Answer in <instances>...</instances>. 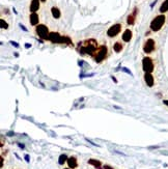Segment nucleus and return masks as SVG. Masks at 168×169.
<instances>
[{"instance_id":"f257e3e1","label":"nucleus","mask_w":168,"mask_h":169,"mask_svg":"<svg viewBox=\"0 0 168 169\" xmlns=\"http://www.w3.org/2000/svg\"><path fill=\"white\" fill-rule=\"evenodd\" d=\"M78 51L83 55H95L96 51L98 50V43L93 38L83 41L78 44Z\"/></svg>"},{"instance_id":"f03ea898","label":"nucleus","mask_w":168,"mask_h":169,"mask_svg":"<svg viewBox=\"0 0 168 169\" xmlns=\"http://www.w3.org/2000/svg\"><path fill=\"white\" fill-rule=\"evenodd\" d=\"M165 21H166V17H165L163 14L162 15L157 16V17H155L153 19V21L151 22V25H149L151 30L157 32V31H159L163 27V25L165 24Z\"/></svg>"},{"instance_id":"7ed1b4c3","label":"nucleus","mask_w":168,"mask_h":169,"mask_svg":"<svg viewBox=\"0 0 168 169\" xmlns=\"http://www.w3.org/2000/svg\"><path fill=\"white\" fill-rule=\"evenodd\" d=\"M107 47L104 45V46H101L100 48H98V50L96 51L95 55H93V59H95V61L96 63H100L102 62L103 60L107 57Z\"/></svg>"},{"instance_id":"20e7f679","label":"nucleus","mask_w":168,"mask_h":169,"mask_svg":"<svg viewBox=\"0 0 168 169\" xmlns=\"http://www.w3.org/2000/svg\"><path fill=\"white\" fill-rule=\"evenodd\" d=\"M35 31H36V34H38L41 38H43V40H48V38H49L50 32H49V29H48V27L46 26V25H44V24L38 25L35 28Z\"/></svg>"},{"instance_id":"39448f33","label":"nucleus","mask_w":168,"mask_h":169,"mask_svg":"<svg viewBox=\"0 0 168 169\" xmlns=\"http://www.w3.org/2000/svg\"><path fill=\"white\" fill-rule=\"evenodd\" d=\"M142 68L145 73H153L155 65H154V61L151 57H144L142 59Z\"/></svg>"},{"instance_id":"423d86ee","label":"nucleus","mask_w":168,"mask_h":169,"mask_svg":"<svg viewBox=\"0 0 168 169\" xmlns=\"http://www.w3.org/2000/svg\"><path fill=\"white\" fill-rule=\"evenodd\" d=\"M155 48H156L155 41H154L153 38H148L143 46V51L145 52L146 54H149V53H151V52L155 51Z\"/></svg>"},{"instance_id":"0eeeda50","label":"nucleus","mask_w":168,"mask_h":169,"mask_svg":"<svg viewBox=\"0 0 168 169\" xmlns=\"http://www.w3.org/2000/svg\"><path fill=\"white\" fill-rule=\"evenodd\" d=\"M121 24H114L107 30V35L109 38H114V36H116L117 34L121 32Z\"/></svg>"},{"instance_id":"6e6552de","label":"nucleus","mask_w":168,"mask_h":169,"mask_svg":"<svg viewBox=\"0 0 168 169\" xmlns=\"http://www.w3.org/2000/svg\"><path fill=\"white\" fill-rule=\"evenodd\" d=\"M144 81H145L146 85L148 87H153L154 84H155V79H154L151 73H145L144 74Z\"/></svg>"},{"instance_id":"1a4fd4ad","label":"nucleus","mask_w":168,"mask_h":169,"mask_svg":"<svg viewBox=\"0 0 168 169\" xmlns=\"http://www.w3.org/2000/svg\"><path fill=\"white\" fill-rule=\"evenodd\" d=\"M137 13H138V8H135L134 11H133V13L131 14V15L128 16V18H127V23H128L129 25H133L135 23V20H136V16H137Z\"/></svg>"},{"instance_id":"9d476101","label":"nucleus","mask_w":168,"mask_h":169,"mask_svg":"<svg viewBox=\"0 0 168 169\" xmlns=\"http://www.w3.org/2000/svg\"><path fill=\"white\" fill-rule=\"evenodd\" d=\"M68 166L70 169H75L78 167V162H77V159L75 158V157H70V158L68 159Z\"/></svg>"},{"instance_id":"9b49d317","label":"nucleus","mask_w":168,"mask_h":169,"mask_svg":"<svg viewBox=\"0 0 168 169\" xmlns=\"http://www.w3.org/2000/svg\"><path fill=\"white\" fill-rule=\"evenodd\" d=\"M29 20H30V24L32 26H38V22H40V18H38V15L36 13H31Z\"/></svg>"},{"instance_id":"f8f14e48","label":"nucleus","mask_w":168,"mask_h":169,"mask_svg":"<svg viewBox=\"0 0 168 169\" xmlns=\"http://www.w3.org/2000/svg\"><path fill=\"white\" fill-rule=\"evenodd\" d=\"M40 2L41 0H31L30 3V11L31 13H36L40 8Z\"/></svg>"},{"instance_id":"ddd939ff","label":"nucleus","mask_w":168,"mask_h":169,"mask_svg":"<svg viewBox=\"0 0 168 169\" xmlns=\"http://www.w3.org/2000/svg\"><path fill=\"white\" fill-rule=\"evenodd\" d=\"M131 38H132V31H131L130 29H126L123 33V41L128 43L131 41Z\"/></svg>"},{"instance_id":"4468645a","label":"nucleus","mask_w":168,"mask_h":169,"mask_svg":"<svg viewBox=\"0 0 168 169\" xmlns=\"http://www.w3.org/2000/svg\"><path fill=\"white\" fill-rule=\"evenodd\" d=\"M88 164L93 165V167H96V169H102V163H101V161H99V160L89 159V160H88Z\"/></svg>"},{"instance_id":"2eb2a0df","label":"nucleus","mask_w":168,"mask_h":169,"mask_svg":"<svg viewBox=\"0 0 168 169\" xmlns=\"http://www.w3.org/2000/svg\"><path fill=\"white\" fill-rule=\"evenodd\" d=\"M51 14H52L53 18H55V19H59L60 16H61L60 11H59L57 8H55V6H53V8H51Z\"/></svg>"},{"instance_id":"dca6fc26","label":"nucleus","mask_w":168,"mask_h":169,"mask_svg":"<svg viewBox=\"0 0 168 169\" xmlns=\"http://www.w3.org/2000/svg\"><path fill=\"white\" fill-rule=\"evenodd\" d=\"M168 11V0H165V1H163V3L161 4L160 6V13L161 14H164Z\"/></svg>"},{"instance_id":"f3484780","label":"nucleus","mask_w":168,"mask_h":169,"mask_svg":"<svg viewBox=\"0 0 168 169\" xmlns=\"http://www.w3.org/2000/svg\"><path fill=\"white\" fill-rule=\"evenodd\" d=\"M113 50L116 53H119V52L123 50V44H121V42H116L115 44L113 45Z\"/></svg>"},{"instance_id":"a211bd4d","label":"nucleus","mask_w":168,"mask_h":169,"mask_svg":"<svg viewBox=\"0 0 168 169\" xmlns=\"http://www.w3.org/2000/svg\"><path fill=\"white\" fill-rule=\"evenodd\" d=\"M68 156H66V154H63V155H60V157H59V159H58V163L60 164V165H63L66 162H68Z\"/></svg>"},{"instance_id":"6ab92c4d","label":"nucleus","mask_w":168,"mask_h":169,"mask_svg":"<svg viewBox=\"0 0 168 169\" xmlns=\"http://www.w3.org/2000/svg\"><path fill=\"white\" fill-rule=\"evenodd\" d=\"M0 27H1L2 29H8V24L6 21H4L3 19L0 20Z\"/></svg>"},{"instance_id":"aec40b11","label":"nucleus","mask_w":168,"mask_h":169,"mask_svg":"<svg viewBox=\"0 0 168 169\" xmlns=\"http://www.w3.org/2000/svg\"><path fill=\"white\" fill-rule=\"evenodd\" d=\"M103 169H114L113 167H111L110 165H104V167H103Z\"/></svg>"},{"instance_id":"412c9836","label":"nucleus","mask_w":168,"mask_h":169,"mask_svg":"<svg viewBox=\"0 0 168 169\" xmlns=\"http://www.w3.org/2000/svg\"><path fill=\"white\" fill-rule=\"evenodd\" d=\"M0 167H3V158H2V157H1V164H0Z\"/></svg>"},{"instance_id":"4be33fe9","label":"nucleus","mask_w":168,"mask_h":169,"mask_svg":"<svg viewBox=\"0 0 168 169\" xmlns=\"http://www.w3.org/2000/svg\"><path fill=\"white\" fill-rule=\"evenodd\" d=\"M163 103H164V104L168 107V100H164V101H163Z\"/></svg>"},{"instance_id":"5701e85b","label":"nucleus","mask_w":168,"mask_h":169,"mask_svg":"<svg viewBox=\"0 0 168 169\" xmlns=\"http://www.w3.org/2000/svg\"><path fill=\"white\" fill-rule=\"evenodd\" d=\"M25 160H26V161H27V162H28V161H29V157H28V156H27V155H26V156H25Z\"/></svg>"},{"instance_id":"b1692460","label":"nucleus","mask_w":168,"mask_h":169,"mask_svg":"<svg viewBox=\"0 0 168 169\" xmlns=\"http://www.w3.org/2000/svg\"><path fill=\"white\" fill-rule=\"evenodd\" d=\"M41 1H42V2H45V1H46V0H41Z\"/></svg>"},{"instance_id":"393cba45","label":"nucleus","mask_w":168,"mask_h":169,"mask_svg":"<svg viewBox=\"0 0 168 169\" xmlns=\"http://www.w3.org/2000/svg\"><path fill=\"white\" fill-rule=\"evenodd\" d=\"M64 169H70V168H64Z\"/></svg>"}]
</instances>
